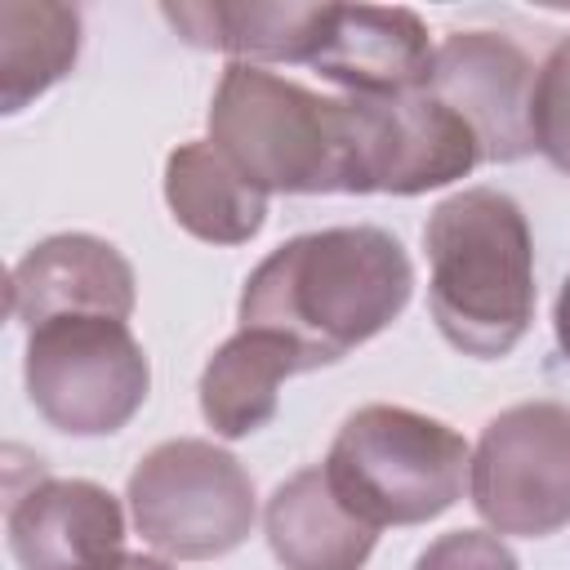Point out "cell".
Listing matches in <instances>:
<instances>
[{
    "instance_id": "cell-1",
    "label": "cell",
    "mask_w": 570,
    "mask_h": 570,
    "mask_svg": "<svg viewBox=\"0 0 570 570\" xmlns=\"http://www.w3.org/2000/svg\"><path fill=\"white\" fill-rule=\"evenodd\" d=\"M414 294V267L383 227H321L276 245L240 289V330L285 338L307 370L383 334Z\"/></svg>"
},
{
    "instance_id": "cell-2",
    "label": "cell",
    "mask_w": 570,
    "mask_h": 570,
    "mask_svg": "<svg viewBox=\"0 0 570 570\" xmlns=\"http://www.w3.org/2000/svg\"><path fill=\"white\" fill-rule=\"evenodd\" d=\"M423 249L441 338L476 361L508 356L534 321V240L521 205L494 187H463L428 214Z\"/></svg>"
},
{
    "instance_id": "cell-3",
    "label": "cell",
    "mask_w": 570,
    "mask_h": 570,
    "mask_svg": "<svg viewBox=\"0 0 570 570\" xmlns=\"http://www.w3.org/2000/svg\"><path fill=\"white\" fill-rule=\"evenodd\" d=\"M209 142L258 191H343V98H321L276 71L227 62L209 102Z\"/></svg>"
},
{
    "instance_id": "cell-4",
    "label": "cell",
    "mask_w": 570,
    "mask_h": 570,
    "mask_svg": "<svg viewBox=\"0 0 570 570\" xmlns=\"http://www.w3.org/2000/svg\"><path fill=\"white\" fill-rule=\"evenodd\" d=\"M468 463L472 450L450 423L405 405H361L343 419L321 468L334 494L383 530L450 512L463 494Z\"/></svg>"
},
{
    "instance_id": "cell-5",
    "label": "cell",
    "mask_w": 570,
    "mask_h": 570,
    "mask_svg": "<svg viewBox=\"0 0 570 570\" xmlns=\"http://www.w3.org/2000/svg\"><path fill=\"white\" fill-rule=\"evenodd\" d=\"M27 396L67 436H111L147 401L151 365L116 316H53L27 330Z\"/></svg>"
},
{
    "instance_id": "cell-6",
    "label": "cell",
    "mask_w": 570,
    "mask_h": 570,
    "mask_svg": "<svg viewBox=\"0 0 570 570\" xmlns=\"http://www.w3.org/2000/svg\"><path fill=\"white\" fill-rule=\"evenodd\" d=\"M129 512L138 534L174 561H214L254 530V481L240 459L214 441H160L129 472Z\"/></svg>"
},
{
    "instance_id": "cell-7",
    "label": "cell",
    "mask_w": 570,
    "mask_h": 570,
    "mask_svg": "<svg viewBox=\"0 0 570 570\" xmlns=\"http://www.w3.org/2000/svg\"><path fill=\"white\" fill-rule=\"evenodd\" d=\"M481 165L472 129L428 89L343 98V191L419 196Z\"/></svg>"
},
{
    "instance_id": "cell-8",
    "label": "cell",
    "mask_w": 570,
    "mask_h": 570,
    "mask_svg": "<svg viewBox=\"0 0 570 570\" xmlns=\"http://www.w3.org/2000/svg\"><path fill=\"white\" fill-rule=\"evenodd\" d=\"M468 494L494 534L543 539L570 525V405L521 401L499 410L472 450Z\"/></svg>"
},
{
    "instance_id": "cell-9",
    "label": "cell",
    "mask_w": 570,
    "mask_h": 570,
    "mask_svg": "<svg viewBox=\"0 0 570 570\" xmlns=\"http://www.w3.org/2000/svg\"><path fill=\"white\" fill-rule=\"evenodd\" d=\"M423 89L472 129L481 160L508 165L534 151V62L517 40L499 31L445 36L432 53Z\"/></svg>"
},
{
    "instance_id": "cell-10",
    "label": "cell",
    "mask_w": 570,
    "mask_h": 570,
    "mask_svg": "<svg viewBox=\"0 0 570 570\" xmlns=\"http://www.w3.org/2000/svg\"><path fill=\"white\" fill-rule=\"evenodd\" d=\"M4 539L18 570H116L125 561V512L85 476H45L9 490Z\"/></svg>"
},
{
    "instance_id": "cell-11",
    "label": "cell",
    "mask_w": 570,
    "mask_h": 570,
    "mask_svg": "<svg viewBox=\"0 0 570 570\" xmlns=\"http://www.w3.org/2000/svg\"><path fill=\"white\" fill-rule=\"evenodd\" d=\"M9 312L36 330L53 316H116L134 312V267L125 254L89 232H58L31 245L9 276Z\"/></svg>"
},
{
    "instance_id": "cell-12",
    "label": "cell",
    "mask_w": 570,
    "mask_h": 570,
    "mask_svg": "<svg viewBox=\"0 0 570 570\" xmlns=\"http://www.w3.org/2000/svg\"><path fill=\"white\" fill-rule=\"evenodd\" d=\"M432 40L414 9L379 4H330L312 71L343 85L347 94H410L432 71Z\"/></svg>"
},
{
    "instance_id": "cell-13",
    "label": "cell",
    "mask_w": 570,
    "mask_h": 570,
    "mask_svg": "<svg viewBox=\"0 0 570 570\" xmlns=\"http://www.w3.org/2000/svg\"><path fill=\"white\" fill-rule=\"evenodd\" d=\"M263 530L285 570H361L379 543V530L334 494L321 463L272 490Z\"/></svg>"
},
{
    "instance_id": "cell-14",
    "label": "cell",
    "mask_w": 570,
    "mask_h": 570,
    "mask_svg": "<svg viewBox=\"0 0 570 570\" xmlns=\"http://www.w3.org/2000/svg\"><path fill=\"white\" fill-rule=\"evenodd\" d=\"M165 22L196 45L232 53L236 62H312L330 4L281 0H214V4H160Z\"/></svg>"
},
{
    "instance_id": "cell-15",
    "label": "cell",
    "mask_w": 570,
    "mask_h": 570,
    "mask_svg": "<svg viewBox=\"0 0 570 570\" xmlns=\"http://www.w3.org/2000/svg\"><path fill=\"white\" fill-rule=\"evenodd\" d=\"M289 374H307V361L276 334L236 330L200 370V414L223 441H240L272 423L276 387Z\"/></svg>"
},
{
    "instance_id": "cell-16",
    "label": "cell",
    "mask_w": 570,
    "mask_h": 570,
    "mask_svg": "<svg viewBox=\"0 0 570 570\" xmlns=\"http://www.w3.org/2000/svg\"><path fill=\"white\" fill-rule=\"evenodd\" d=\"M165 200L178 227L209 245H245L267 223V191L240 178L214 142H183L169 151Z\"/></svg>"
},
{
    "instance_id": "cell-17",
    "label": "cell",
    "mask_w": 570,
    "mask_h": 570,
    "mask_svg": "<svg viewBox=\"0 0 570 570\" xmlns=\"http://www.w3.org/2000/svg\"><path fill=\"white\" fill-rule=\"evenodd\" d=\"M80 53V13L58 0L0 4V111L13 116L58 85Z\"/></svg>"
},
{
    "instance_id": "cell-18",
    "label": "cell",
    "mask_w": 570,
    "mask_h": 570,
    "mask_svg": "<svg viewBox=\"0 0 570 570\" xmlns=\"http://www.w3.org/2000/svg\"><path fill=\"white\" fill-rule=\"evenodd\" d=\"M534 151L548 156L552 169L570 174V31L548 49L534 71V107H530Z\"/></svg>"
},
{
    "instance_id": "cell-19",
    "label": "cell",
    "mask_w": 570,
    "mask_h": 570,
    "mask_svg": "<svg viewBox=\"0 0 570 570\" xmlns=\"http://www.w3.org/2000/svg\"><path fill=\"white\" fill-rule=\"evenodd\" d=\"M414 570H521L512 548L490 530H450L432 539Z\"/></svg>"
},
{
    "instance_id": "cell-20",
    "label": "cell",
    "mask_w": 570,
    "mask_h": 570,
    "mask_svg": "<svg viewBox=\"0 0 570 570\" xmlns=\"http://www.w3.org/2000/svg\"><path fill=\"white\" fill-rule=\"evenodd\" d=\"M552 330H557V347H561V352H566V361H570V276H566V285H561V294H557Z\"/></svg>"
},
{
    "instance_id": "cell-21",
    "label": "cell",
    "mask_w": 570,
    "mask_h": 570,
    "mask_svg": "<svg viewBox=\"0 0 570 570\" xmlns=\"http://www.w3.org/2000/svg\"><path fill=\"white\" fill-rule=\"evenodd\" d=\"M116 570H174V566L160 561V557H142V552H134V557H125Z\"/></svg>"
}]
</instances>
